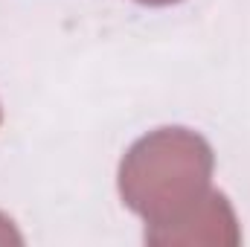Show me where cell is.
Masks as SVG:
<instances>
[{
    "label": "cell",
    "mask_w": 250,
    "mask_h": 247,
    "mask_svg": "<svg viewBox=\"0 0 250 247\" xmlns=\"http://www.w3.org/2000/svg\"><path fill=\"white\" fill-rule=\"evenodd\" d=\"M0 117H3V114H0Z\"/></svg>",
    "instance_id": "4"
},
{
    "label": "cell",
    "mask_w": 250,
    "mask_h": 247,
    "mask_svg": "<svg viewBox=\"0 0 250 247\" xmlns=\"http://www.w3.org/2000/svg\"><path fill=\"white\" fill-rule=\"evenodd\" d=\"M212 145L189 128H157L140 137L120 163L123 204L146 221L148 245L242 242L227 195L212 189Z\"/></svg>",
    "instance_id": "1"
},
{
    "label": "cell",
    "mask_w": 250,
    "mask_h": 247,
    "mask_svg": "<svg viewBox=\"0 0 250 247\" xmlns=\"http://www.w3.org/2000/svg\"><path fill=\"white\" fill-rule=\"evenodd\" d=\"M9 242H12V245H21V236L15 233L12 221H9V218L0 212V245H9Z\"/></svg>",
    "instance_id": "2"
},
{
    "label": "cell",
    "mask_w": 250,
    "mask_h": 247,
    "mask_svg": "<svg viewBox=\"0 0 250 247\" xmlns=\"http://www.w3.org/2000/svg\"><path fill=\"white\" fill-rule=\"evenodd\" d=\"M143 6H172V3H181V0H137Z\"/></svg>",
    "instance_id": "3"
}]
</instances>
